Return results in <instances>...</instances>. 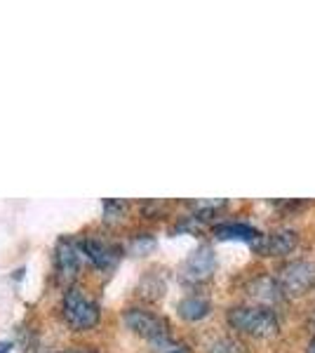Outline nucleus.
<instances>
[{
  "instance_id": "f257e3e1",
  "label": "nucleus",
  "mask_w": 315,
  "mask_h": 353,
  "mask_svg": "<svg viewBox=\"0 0 315 353\" xmlns=\"http://www.w3.org/2000/svg\"><path fill=\"white\" fill-rule=\"evenodd\" d=\"M228 325L247 337L266 339L278 332V316L268 306H236L228 311Z\"/></svg>"
},
{
  "instance_id": "f03ea898",
  "label": "nucleus",
  "mask_w": 315,
  "mask_h": 353,
  "mask_svg": "<svg viewBox=\"0 0 315 353\" xmlns=\"http://www.w3.org/2000/svg\"><path fill=\"white\" fill-rule=\"evenodd\" d=\"M66 323L73 330H90L99 323V306L92 301L83 290L71 288L64 294V304H61Z\"/></svg>"
},
{
  "instance_id": "7ed1b4c3",
  "label": "nucleus",
  "mask_w": 315,
  "mask_h": 353,
  "mask_svg": "<svg viewBox=\"0 0 315 353\" xmlns=\"http://www.w3.org/2000/svg\"><path fill=\"white\" fill-rule=\"evenodd\" d=\"M276 283L283 294L301 297L303 292H308V290L315 285V264L306 259L289 261V264H285L283 269L278 271Z\"/></svg>"
},
{
  "instance_id": "20e7f679",
  "label": "nucleus",
  "mask_w": 315,
  "mask_h": 353,
  "mask_svg": "<svg viewBox=\"0 0 315 353\" xmlns=\"http://www.w3.org/2000/svg\"><path fill=\"white\" fill-rule=\"evenodd\" d=\"M123 318H125V325H128L132 332L148 339L153 346L160 344V341H165V339H170L167 321L156 316V313H151L146 309H128Z\"/></svg>"
},
{
  "instance_id": "39448f33",
  "label": "nucleus",
  "mask_w": 315,
  "mask_h": 353,
  "mask_svg": "<svg viewBox=\"0 0 315 353\" xmlns=\"http://www.w3.org/2000/svg\"><path fill=\"white\" fill-rule=\"evenodd\" d=\"M216 269V257L212 252V248L207 245H200L188 254V259L184 261V278L191 283H203L212 278V273Z\"/></svg>"
},
{
  "instance_id": "423d86ee",
  "label": "nucleus",
  "mask_w": 315,
  "mask_h": 353,
  "mask_svg": "<svg viewBox=\"0 0 315 353\" xmlns=\"http://www.w3.org/2000/svg\"><path fill=\"white\" fill-rule=\"evenodd\" d=\"M54 261L57 269L64 278H73L80 271V264H83V250H80V243L71 241V238H61L54 248Z\"/></svg>"
},
{
  "instance_id": "0eeeda50",
  "label": "nucleus",
  "mask_w": 315,
  "mask_h": 353,
  "mask_svg": "<svg viewBox=\"0 0 315 353\" xmlns=\"http://www.w3.org/2000/svg\"><path fill=\"white\" fill-rule=\"evenodd\" d=\"M80 250H83V257H88L96 269H101V271L111 269L118 261L116 245L99 241V238H85V241H80Z\"/></svg>"
},
{
  "instance_id": "6e6552de",
  "label": "nucleus",
  "mask_w": 315,
  "mask_h": 353,
  "mask_svg": "<svg viewBox=\"0 0 315 353\" xmlns=\"http://www.w3.org/2000/svg\"><path fill=\"white\" fill-rule=\"evenodd\" d=\"M296 243H299V238H296L294 231H276L271 236H261L254 250L259 254H266V257H283V254H289L296 248Z\"/></svg>"
},
{
  "instance_id": "1a4fd4ad",
  "label": "nucleus",
  "mask_w": 315,
  "mask_h": 353,
  "mask_svg": "<svg viewBox=\"0 0 315 353\" xmlns=\"http://www.w3.org/2000/svg\"><path fill=\"white\" fill-rule=\"evenodd\" d=\"M214 236L219 241H243L250 245H256L261 241V233L254 226L243 224V221H223V224H216Z\"/></svg>"
},
{
  "instance_id": "9d476101",
  "label": "nucleus",
  "mask_w": 315,
  "mask_h": 353,
  "mask_svg": "<svg viewBox=\"0 0 315 353\" xmlns=\"http://www.w3.org/2000/svg\"><path fill=\"white\" fill-rule=\"evenodd\" d=\"M247 294L254 301H261L263 306L276 304V301L283 297V292H280L278 283L273 281V278H268V276L254 278V281L250 283V288H247Z\"/></svg>"
},
{
  "instance_id": "9b49d317",
  "label": "nucleus",
  "mask_w": 315,
  "mask_h": 353,
  "mask_svg": "<svg viewBox=\"0 0 315 353\" xmlns=\"http://www.w3.org/2000/svg\"><path fill=\"white\" fill-rule=\"evenodd\" d=\"M176 311H179V316L184 318V321L196 323V321H203L205 316H210V301L203 299V297H196V294H191V297L179 301Z\"/></svg>"
},
{
  "instance_id": "f8f14e48",
  "label": "nucleus",
  "mask_w": 315,
  "mask_h": 353,
  "mask_svg": "<svg viewBox=\"0 0 315 353\" xmlns=\"http://www.w3.org/2000/svg\"><path fill=\"white\" fill-rule=\"evenodd\" d=\"M210 353H245V349L236 339H219L210 346Z\"/></svg>"
},
{
  "instance_id": "ddd939ff",
  "label": "nucleus",
  "mask_w": 315,
  "mask_h": 353,
  "mask_svg": "<svg viewBox=\"0 0 315 353\" xmlns=\"http://www.w3.org/2000/svg\"><path fill=\"white\" fill-rule=\"evenodd\" d=\"M153 349H156V353H188L186 344H181V341H174V339L160 341V344H156Z\"/></svg>"
},
{
  "instance_id": "4468645a",
  "label": "nucleus",
  "mask_w": 315,
  "mask_h": 353,
  "mask_svg": "<svg viewBox=\"0 0 315 353\" xmlns=\"http://www.w3.org/2000/svg\"><path fill=\"white\" fill-rule=\"evenodd\" d=\"M125 210V203H120V201H106L104 203V214H106V219H116L120 212Z\"/></svg>"
},
{
  "instance_id": "2eb2a0df",
  "label": "nucleus",
  "mask_w": 315,
  "mask_h": 353,
  "mask_svg": "<svg viewBox=\"0 0 315 353\" xmlns=\"http://www.w3.org/2000/svg\"><path fill=\"white\" fill-rule=\"evenodd\" d=\"M12 349V341H0V353H10Z\"/></svg>"
},
{
  "instance_id": "dca6fc26",
  "label": "nucleus",
  "mask_w": 315,
  "mask_h": 353,
  "mask_svg": "<svg viewBox=\"0 0 315 353\" xmlns=\"http://www.w3.org/2000/svg\"><path fill=\"white\" fill-rule=\"evenodd\" d=\"M306 353H315V339L311 341V344H308V349H306Z\"/></svg>"
},
{
  "instance_id": "f3484780",
  "label": "nucleus",
  "mask_w": 315,
  "mask_h": 353,
  "mask_svg": "<svg viewBox=\"0 0 315 353\" xmlns=\"http://www.w3.org/2000/svg\"><path fill=\"white\" fill-rule=\"evenodd\" d=\"M66 353H96V351H66Z\"/></svg>"
}]
</instances>
